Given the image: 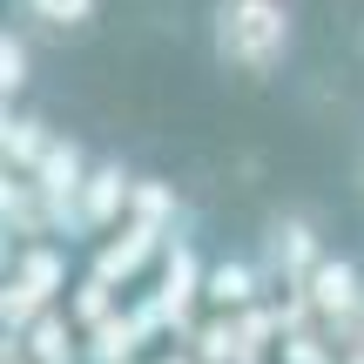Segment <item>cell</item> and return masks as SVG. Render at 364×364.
Returning <instances> with one entry per match:
<instances>
[{"label": "cell", "mask_w": 364, "mask_h": 364, "mask_svg": "<svg viewBox=\"0 0 364 364\" xmlns=\"http://www.w3.org/2000/svg\"><path fill=\"white\" fill-rule=\"evenodd\" d=\"M209 54L236 81H277L297 54L290 0H209Z\"/></svg>", "instance_id": "obj_1"}, {"label": "cell", "mask_w": 364, "mask_h": 364, "mask_svg": "<svg viewBox=\"0 0 364 364\" xmlns=\"http://www.w3.org/2000/svg\"><path fill=\"white\" fill-rule=\"evenodd\" d=\"M88 149L75 142V135H54L48 142V156L34 162V189H41V203H48V216H54V230H75V203H81V182H88Z\"/></svg>", "instance_id": "obj_2"}, {"label": "cell", "mask_w": 364, "mask_h": 364, "mask_svg": "<svg viewBox=\"0 0 364 364\" xmlns=\"http://www.w3.org/2000/svg\"><path fill=\"white\" fill-rule=\"evenodd\" d=\"M135 209V176L122 169L115 156H102L81 182V203H75V236H108L122 216Z\"/></svg>", "instance_id": "obj_3"}, {"label": "cell", "mask_w": 364, "mask_h": 364, "mask_svg": "<svg viewBox=\"0 0 364 364\" xmlns=\"http://www.w3.org/2000/svg\"><path fill=\"white\" fill-rule=\"evenodd\" d=\"M304 304H311L331 331H358L364 324V270L351 257H324L311 270V284H304Z\"/></svg>", "instance_id": "obj_4"}, {"label": "cell", "mask_w": 364, "mask_h": 364, "mask_svg": "<svg viewBox=\"0 0 364 364\" xmlns=\"http://www.w3.org/2000/svg\"><path fill=\"white\" fill-rule=\"evenodd\" d=\"M263 250H270V270H284L297 290L311 284V270L324 263V243H317V230L304 216H270V243Z\"/></svg>", "instance_id": "obj_5"}, {"label": "cell", "mask_w": 364, "mask_h": 364, "mask_svg": "<svg viewBox=\"0 0 364 364\" xmlns=\"http://www.w3.org/2000/svg\"><path fill=\"white\" fill-rule=\"evenodd\" d=\"M27 34L41 41H81L95 21H102V0H14Z\"/></svg>", "instance_id": "obj_6"}, {"label": "cell", "mask_w": 364, "mask_h": 364, "mask_svg": "<svg viewBox=\"0 0 364 364\" xmlns=\"http://www.w3.org/2000/svg\"><path fill=\"white\" fill-rule=\"evenodd\" d=\"M162 236H169V230H156V223H129L115 243H102L95 277H102V284H135V270H142V263L162 250Z\"/></svg>", "instance_id": "obj_7"}, {"label": "cell", "mask_w": 364, "mask_h": 364, "mask_svg": "<svg viewBox=\"0 0 364 364\" xmlns=\"http://www.w3.org/2000/svg\"><path fill=\"white\" fill-rule=\"evenodd\" d=\"M54 129L41 115H27V108H7V122H0V156H7V176H34V162L48 156Z\"/></svg>", "instance_id": "obj_8"}, {"label": "cell", "mask_w": 364, "mask_h": 364, "mask_svg": "<svg viewBox=\"0 0 364 364\" xmlns=\"http://www.w3.org/2000/svg\"><path fill=\"white\" fill-rule=\"evenodd\" d=\"M7 277H21V284L27 290H41V297H61V290H68V250H54L48 243V236H41V243H21V250H14V270Z\"/></svg>", "instance_id": "obj_9"}, {"label": "cell", "mask_w": 364, "mask_h": 364, "mask_svg": "<svg viewBox=\"0 0 364 364\" xmlns=\"http://www.w3.org/2000/svg\"><path fill=\"white\" fill-rule=\"evenodd\" d=\"M7 344H21V358H34V364H75V324H68L61 311H41L34 324L21 331V338H7Z\"/></svg>", "instance_id": "obj_10"}, {"label": "cell", "mask_w": 364, "mask_h": 364, "mask_svg": "<svg viewBox=\"0 0 364 364\" xmlns=\"http://www.w3.org/2000/svg\"><path fill=\"white\" fill-rule=\"evenodd\" d=\"M203 297L216 304V311H243V304L257 297V270H250V263H216V270L203 277Z\"/></svg>", "instance_id": "obj_11"}, {"label": "cell", "mask_w": 364, "mask_h": 364, "mask_svg": "<svg viewBox=\"0 0 364 364\" xmlns=\"http://www.w3.org/2000/svg\"><path fill=\"white\" fill-rule=\"evenodd\" d=\"M27 81H34V48H27V27L21 34H0V95H7V108L27 95Z\"/></svg>", "instance_id": "obj_12"}]
</instances>
